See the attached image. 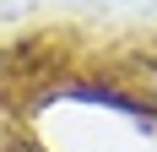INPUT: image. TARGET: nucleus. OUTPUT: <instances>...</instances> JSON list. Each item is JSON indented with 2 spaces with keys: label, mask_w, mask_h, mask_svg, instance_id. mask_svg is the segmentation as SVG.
I'll list each match as a JSON object with an SVG mask.
<instances>
[{
  "label": "nucleus",
  "mask_w": 157,
  "mask_h": 152,
  "mask_svg": "<svg viewBox=\"0 0 157 152\" xmlns=\"http://www.w3.org/2000/svg\"><path fill=\"white\" fill-rule=\"evenodd\" d=\"M54 92H65V54L54 38H16L0 49V103L11 114H33Z\"/></svg>",
  "instance_id": "obj_1"
},
{
  "label": "nucleus",
  "mask_w": 157,
  "mask_h": 152,
  "mask_svg": "<svg viewBox=\"0 0 157 152\" xmlns=\"http://www.w3.org/2000/svg\"><path fill=\"white\" fill-rule=\"evenodd\" d=\"M0 152H44V147H38V141H27V136H16V141H6Z\"/></svg>",
  "instance_id": "obj_2"
},
{
  "label": "nucleus",
  "mask_w": 157,
  "mask_h": 152,
  "mask_svg": "<svg viewBox=\"0 0 157 152\" xmlns=\"http://www.w3.org/2000/svg\"><path fill=\"white\" fill-rule=\"evenodd\" d=\"M6 11H11V0H0V16H6Z\"/></svg>",
  "instance_id": "obj_3"
}]
</instances>
